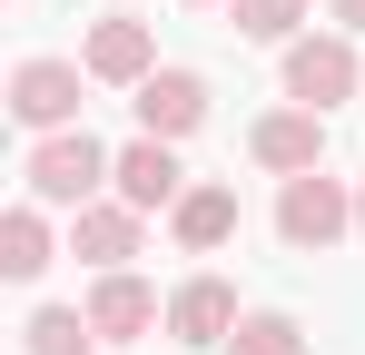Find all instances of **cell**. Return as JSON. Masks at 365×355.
Segmentation results:
<instances>
[{"label":"cell","mask_w":365,"mask_h":355,"mask_svg":"<svg viewBox=\"0 0 365 355\" xmlns=\"http://www.w3.org/2000/svg\"><path fill=\"white\" fill-rule=\"evenodd\" d=\"M69 247H79L99 277H119L128 257H138V207H79V217H69Z\"/></svg>","instance_id":"obj_12"},{"label":"cell","mask_w":365,"mask_h":355,"mask_svg":"<svg viewBox=\"0 0 365 355\" xmlns=\"http://www.w3.org/2000/svg\"><path fill=\"white\" fill-rule=\"evenodd\" d=\"M109 187H119V207L148 217V207H178V197H187V168H178V148H168V138H128L119 168H109Z\"/></svg>","instance_id":"obj_4"},{"label":"cell","mask_w":365,"mask_h":355,"mask_svg":"<svg viewBox=\"0 0 365 355\" xmlns=\"http://www.w3.org/2000/svg\"><path fill=\"white\" fill-rule=\"evenodd\" d=\"M79 69H89V79H109V89H138V79H148V69H158V40H148V20H99V30H89V50H79Z\"/></svg>","instance_id":"obj_8"},{"label":"cell","mask_w":365,"mask_h":355,"mask_svg":"<svg viewBox=\"0 0 365 355\" xmlns=\"http://www.w3.org/2000/svg\"><path fill=\"white\" fill-rule=\"evenodd\" d=\"M227 355H306V326H297V316H277V306H267V316H247L237 336H227Z\"/></svg>","instance_id":"obj_16"},{"label":"cell","mask_w":365,"mask_h":355,"mask_svg":"<svg viewBox=\"0 0 365 355\" xmlns=\"http://www.w3.org/2000/svg\"><path fill=\"white\" fill-rule=\"evenodd\" d=\"M40 267H50V217H40V207H10V217H0V277L30 287Z\"/></svg>","instance_id":"obj_13"},{"label":"cell","mask_w":365,"mask_h":355,"mask_svg":"<svg viewBox=\"0 0 365 355\" xmlns=\"http://www.w3.org/2000/svg\"><path fill=\"white\" fill-rule=\"evenodd\" d=\"M89 346H99L89 306H40L30 316V355H89Z\"/></svg>","instance_id":"obj_14"},{"label":"cell","mask_w":365,"mask_h":355,"mask_svg":"<svg viewBox=\"0 0 365 355\" xmlns=\"http://www.w3.org/2000/svg\"><path fill=\"white\" fill-rule=\"evenodd\" d=\"M10 118L20 128H69L79 118V69L69 59H20L10 69Z\"/></svg>","instance_id":"obj_5"},{"label":"cell","mask_w":365,"mask_h":355,"mask_svg":"<svg viewBox=\"0 0 365 355\" xmlns=\"http://www.w3.org/2000/svg\"><path fill=\"white\" fill-rule=\"evenodd\" d=\"M237 326L247 316H237V287H227V277H187V287L168 296V336H178V346H227Z\"/></svg>","instance_id":"obj_7"},{"label":"cell","mask_w":365,"mask_h":355,"mask_svg":"<svg viewBox=\"0 0 365 355\" xmlns=\"http://www.w3.org/2000/svg\"><path fill=\"white\" fill-rule=\"evenodd\" d=\"M89 326H99V346H128V336H148L158 326V287H138V277H99L89 287Z\"/></svg>","instance_id":"obj_10"},{"label":"cell","mask_w":365,"mask_h":355,"mask_svg":"<svg viewBox=\"0 0 365 355\" xmlns=\"http://www.w3.org/2000/svg\"><path fill=\"white\" fill-rule=\"evenodd\" d=\"M346 227H356V197H346V178H326V168L287 178V197H277V237H287V247H336Z\"/></svg>","instance_id":"obj_2"},{"label":"cell","mask_w":365,"mask_h":355,"mask_svg":"<svg viewBox=\"0 0 365 355\" xmlns=\"http://www.w3.org/2000/svg\"><path fill=\"white\" fill-rule=\"evenodd\" d=\"M168 237H178L187 257L227 247V237H237V187H217V178H207V187H187L178 207H168Z\"/></svg>","instance_id":"obj_11"},{"label":"cell","mask_w":365,"mask_h":355,"mask_svg":"<svg viewBox=\"0 0 365 355\" xmlns=\"http://www.w3.org/2000/svg\"><path fill=\"white\" fill-rule=\"evenodd\" d=\"M336 20H346V30H365V0H336Z\"/></svg>","instance_id":"obj_17"},{"label":"cell","mask_w":365,"mask_h":355,"mask_svg":"<svg viewBox=\"0 0 365 355\" xmlns=\"http://www.w3.org/2000/svg\"><path fill=\"white\" fill-rule=\"evenodd\" d=\"M109 168H119V158H109V148H99L89 128H50V138L30 148V197H40V207H69V217H79V207H99Z\"/></svg>","instance_id":"obj_1"},{"label":"cell","mask_w":365,"mask_h":355,"mask_svg":"<svg viewBox=\"0 0 365 355\" xmlns=\"http://www.w3.org/2000/svg\"><path fill=\"white\" fill-rule=\"evenodd\" d=\"M257 168H277V178H306V168H326V118L316 109H277V118H257Z\"/></svg>","instance_id":"obj_9"},{"label":"cell","mask_w":365,"mask_h":355,"mask_svg":"<svg viewBox=\"0 0 365 355\" xmlns=\"http://www.w3.org/2000/svg\"><path fill=\"white\" fill-rule=\"evenodd\" d=\"M287 99L316 118L336 99H356V40H287Z\"/></svg>","instance_id":"obj_3"},{"label":"cell","mask_w":365,"mask_h":355,"mask_svg":"<svg viewBox=\"0 0 365 355\" xmlns=\"http://www.w3.org/2000/svg\"><path fill=\"white\" fill-rule=\"evenodd\" d=\"M356 227H365V197H356Z\"/></svg>","instance_id":"obj_18"},{"label":"cell","mask_w":365,"mask_h":355,"mask_svg":"<svg viewBox=\"0 0 365 355\" xmlns=\"http://www.w3.org/2000/svg\"><path fill=\"white\" fill-rule=\"evenodd\" d=\"M227 20H237V40H297V20H306V0H227Z\"/></svg>","instance_id":"obj_15"},{"label":"cell","mask_w":365,"mask_h":355,"mask_svg":"<svg viewBox=\"0 0 365 355\" xmlns=\"http://www.w3.org/2000/svg\"><path fill=\"white\" fill-rule=\"evenodd\" d=\"M128 109H138V138H187V128L207 118V79H197V69H148Z\"/></svg>","instance_id":"obj_6"}]
</instances>
